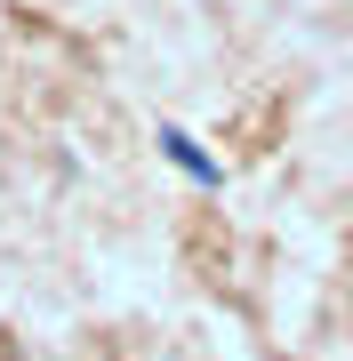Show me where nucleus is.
Segmentation results:
<instances>
[{"label": "nucleus", "mask_w": 353, "mask_h": 361, "mask_svg": "<svg viewBox=\"0 0 353 361\" xmlns=\"http://www.w3.org/2000/svg\"><path fill=\"white\" fill-rule=\"evenodd\" d=\"M161 153H169V161L185 169V177H201V185H217V177H225V169H217L209 153H201V145L185 137V129H161Z\"/></svg>", "instance_id": "obj_1"}]
</instances>
